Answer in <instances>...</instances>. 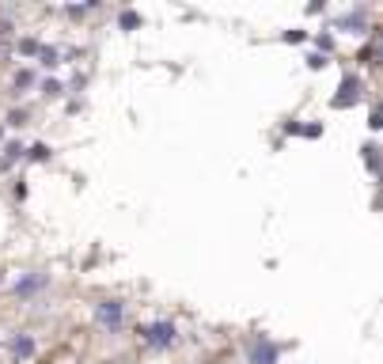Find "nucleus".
<instances>
[{"label":"nucleus","mask_w":383,"mask_h":364,"mask_svg":"<svg viewBox=\"0 0 383 364\" xmlns=\"http://www.w3.org/2000/svg\"><path fill=\"white\" fill-rule=\"evenodd\" d=\"M137 341L152 353H167V349L179 345V323L175 319H148L137 326Z\"/></svg>","instance_id":"1"},{"label":"nucleus","mask_w":383,"mask_h":364,"mask_svg":"<svg viewBox=\"0 0 383 364\" xmlns=\"http://www.w3.org/2000/svg\"><path fill=\"white\" fill-rule=\"evenodd\" d=\"M91 319L103 334H122L125 330V300L122 296H99L91 304Z\"/></svg>","instance_id":"2"},{"label":"nucleus","mask_w":383,"mask_h":364,"mask_svg":"<svg viewBox=\"0 0 383 364\" xmlns=\"http://www.w3.org/2000/svg\"><path fill=\"white\" fill-rule=\"evenodd\" d=\"M281 341H273L269 334H247L243 338V364H277L281 361Z\"/></svg>","instance_id":"3"},{"label":"nucleus","mask_w":383,"mask_h":364,"mask_svg":"<svg viewBox=\"0 0 383 364\" xmlns=\"http://www.w3.org/2000/svg\"><path fill=\"white\" fill-rule=\"evenodd\" d=\"M360 99H365V80H360L357 73H345L342 80H338V95H330V106H334V110H349Z\"/></svg>","instance_id":"4"},{"label":"nucleus","mask_w":383,"mask_h":364,"mask_svg":"<svg viewBox=\"0 0 383 364\" xmlns=\"http://www.w3.org/2000/svg\"><path fill=\"white\" fill-rule=\"evenodd\" d=\"M4 349H8V356L16 364H27V361L38 356V341H34V334H27V330H16L8 341H4Z\"/></svg>","instance_id":"5"},{"label":"nucleus","mask_w":383,"mask_h":364,"mask_svg":"<svg viewBox=\"0 0 383 364\" xmlns=\"http://www.w3.org/2000/svg\"><path fill=\"white\" fill-rule=\"evenodd\" d=\"M334 31L338 34H365V31H372V16H368L365 4H360V8H349L334 19Z\"/></svg>","instance_id":"6"},{"label":"nucleus","mask_w":383,"mask_h":364,"mask_svg":"<svg viewBox=\"0 0 383 364\" xmlns=\"http://www.w3.org/2000/svg\"><path fill=\"white\" fill-rule=\"evenodd\" d=\"M49 289V274H38V269H31V274H19V281L12 284V296L16 300H34L38 292Z\"/></svg>","instance_id":"7"},{"label":"nucleus","mask_w":383,"mask_h":364,"mask_svg":"<svg viewBox=\"0 0 383 364\" xmlns=\"http://www.w3.org/2000/svg\"><path fill=\"white\" fill-rule=\"evenodd\" d=\"M31 88H38V73L34 69H16V76H12V95H23V91H31Z\"/></svg>","instance_id":"8"},{"label":"nucleus","mask_w":383,"mask_h":364,"mask_svg":"<svg viewBox=\"0 0 383 364\" xmlns=\"http://www.w3.org/2000/svg\"><path fill=\"white\" fill-rule=\"evenodd\" d=\"M0 152H4V156H0V171H8L12 163H23V156H27V145H23V141H8V145L0 148Z\"/></svg>","instance_id":"9"},{"label":"nucleus","mask_w":383,"mask_h":364,"mask_svg":"<svg viewBox=\"0 0 383 364\" xmlns=\"http://www.w3.org/2000/svg\"><path fill=\"white\" fill-rule=\"evenodd\" d=\"M0 125H4V130H23V125H31V110H27V106H12Z\"/></svg>","instance_id":"10"},{"label":"nucleus","mask_w":383,"mask_h":364,"mask_svg":"<svg viewBox=\"0 0 383 364\" xmlns=\"http://www.w3.org/2000/svg\"><path fill=\"white\" fill-rule=\"evenodd\" d=\"M38 91L46 99H61V95H65V84H61L58 76H38Z\"/></svg>","instance_id":"11"},{"label":"nucleus","mask_w":383,"mask_h":364,"mask_svg":"<svg viewBox=\"0 0 383 364\" xmlns=\"http://www.w3.org/2000/svg\"><path fill=\"white\" fill-rule=\"evenodd\" d=\"M118 27H122V31H137V27H145V16L133 8H122L118 12Z\"/></svg>","instance_id":"12"},{"label":"nucleus","mask_w":383,"mask_h":364,"mask_svg":"<svg viewBox=\"0 0 383 364\" xmlns=\"http://www.w3.org/2000/svg\"><path fill=\"white\" fill-rule=\"evenodd\" d=\"M360 156H365V167H368V175H380V148H375V141H368V145L360 148Z\"/></svg>","instance_id":"13"},{"label":"nucleus","mask_w":383,"mask_h":364,"mask_svg":"<svg viewBox=\"0 0 383 364\" xmlns=\"http://www.w3.org/2000/svg\"><path fill=\"white\" fill-rule=\"evenodd\" d=\"M38 65L42 69H58L61 65V49L58 46H42L38 49Z\"/></svg>","instance_id":"14"},{"label":"nucleus","mask_w":383,"mask_h":364,"mask_svg":"<svg viewBox=\"0 0 383 364\" xmlns=\"http://www.w3.org/2000/svg\"><path fill=\"white\" fill-rule=\"evenodd\" d=\"M311 42H315V53H334V34L330 31H319V34H311Z\"/></svg>","instance_id":"15"},{"label":"nucleus","mask_w":383,"mask_h":364,"mask_svg":"<svg viewBox=\"0 0 383 364\" xmlns=\"http://www.w3.org/2000/svg\"><path fill=\"white\" fill-rule=\"evenodd\" d=\"M38 49H42L38 38H19V42H16V53H19V57H38Z\"/></svg>","instance_id":"16"},{"label":"nucleus","mask_w":383,"mask_h":364,"mask_svg":"<svg viewBox=\"0 0 383 364\" xmlns=\"http://www.w3.org/2000/svg\"><path fill=\"white\" fill-rule=\"evenodd\" d=\"M49 156H53V148H49V145H31V148H27V156H23V160H34V163H46V160H49Z\"/></svg>","instance_id":"17"},{"label":"nucleus","mask_w":383,"mask_h":364,"mask_svg":"<svg viewBox=\"0 0 383 364\" xmlns=\"http://www.w3.org/2000/svg\"><path fill=\"white\" fill-rule=\"evenodd\" d=\"M69 16H73V19H84V16H95V12H99V4H69Z\"/></svg>","instance_id":"18"},{"label":"nucleus","mask_w":383,"mask_h":364,"mask_svg":"<svg viewBox=\"0 0 383 364\" xmlns=\"http://www.w3.org/2000/svg\"><path fill=\"white\" fill-rule=\"evenodd\" d=\"M311 34L304 31V27H293V31H281V42H293V46H300V42H308Z\"/></svg>","instance_id":"19"},{"label":"nucleus","mask_w":383,"mask_h":364,"mask_svg":"<svg viewBox=\"0 0 383 364\" xmlns=\"http://www.w3.org/2000/svg\"><path fill=\"white\" fill-rule=\"evenodd\" d=\"M304 61H308V69H311V73H319V69H326V65H330V57H326V53H315V49H311V53L304 57Z\"/></svg>","instance_id":"20"},{"label":"nucleus","mask_w":383,"mask_h":364,"mask_svg":"<svg viewBox=\"0 0 383 364\" xmlns=\"http://www.w3.org/2000/svg\"><path fill=\"white\" fill-rule=\"evenodd\" d=\"M300 137H308V141H315V137H323V121H311V125H300Z\"/></svg>","instance_id":"21"},{"label":"nucleus","mask_w":383,"mask_h":364,"mask_svg":"<svg viewBox=\"0 0 383 364\" xmlns=\"http://www.w3.org/2000/svg\"><path fill=\"white\" fill-rule=\"evenodd\" d=\"M380 125H383V121H380V110H375V106H372V114H368V130H380Z\"/></svg>","instance_id":"22"},{"label":"nucleus","mask_w":383,"mask_h":364,"mask_svg":"<svg viewBox=\"0 0 383 364\" xmlns=\"http://www.w3.org/2000/svg\"><path fill=\"white\" fill-rule=\"evenodd\" d=\"M12 194H16V197H19V202H23V197H27V186H23V178H19L16 186H12Z\"/></svg>","instance_id":"23"},{"label":"nucleus","mask_w":383,"mask_h":364,"mask_svg":"<svg viewBox=\"0 0 383 364\" xmlns=\"http://www.w3.org/2000/svg\"><path fill=\"white\" fill-rule=\"evenodd\" d=\"M4 133H8V130H4V125H0V145H4Z\"/></svg>","instance_id":"24"}]
</instances>
